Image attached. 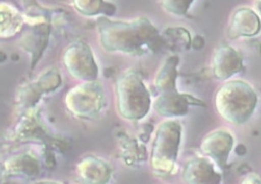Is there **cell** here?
<instances>
[{"instance_id":"obj_1","label":"cell","mask_w":261,"mask_h":184,"mask_svg":"<svg viewBox=\"0 0 261 184\" xmlns=\"http://www.w3.org/2000/svg\"><path fill=\"white\" fill-rule=\"evenodd\" d=\"M100 31L103 44L109 51L138 52L143 47L154 48L163 44V38L147 19L133 22H113L102 20Z\"/></svg>"},{"instance_id":"obj_2","label":"cell","mask_w":261,"mask_h":184,"mask_svg":"<svg viewBox=\"0 0 261 184\" xmlns=\"http://www.w3.org/2000/svg\"><path fill=\"white\" fill-rule=\"evenodd\" d=\"M258 96L249 83L241 80H229L217 90L215 107L219 115L232 125H241L253 116Z\"/></svg>"},{"instance_id":"obj_3","label":"cell","mask_w":261,"mask_h":184,"mask_svg":"<svg viewBox=\"0 0 261 184\" xmlns=\"http://www.w3.org/2000/svg\"><path fill=\"white\" fill-rule=\"evenodd\" d=\"M181 138V126L175 121L163 123L156 133L153 144L152 163L162 175L173 171L178 156Z\"/></svg>"},{"instance_id":"obj_4","label":"cell","mask_w":261,"mask_h":184,"mask_svg":"<svg viewBox=\"0 0 261 184\" xmlns=\"http://www.w3.org/2000/svg\"><path fill=\"white\" fill-rule=\"evenodd\" d=\"M119 96L121 112L128 118H142L149 110V93L135 74H128L121 80Z\"/></svg>"},{"instance_id":"obj_5","label":"cell","mask_w":261,"mask_h":184,"mask_svg":"<svg viewBox=\"0 0 261 184\" xmlns=\"http://www.w3.org/2000/svg\"><path fill=\"white\" fill-rule=\"evenodd\" d=\"M234 146V138L229 131L219 129L210 133L202 140L201 150L212 159L219 167L227 165L229 156Z\"/></svg>"},{"instance_id":"obj_6","label":"cell","mask_w":261,"mask_h":184,"mask_svg":"<svg viewBox=\"0 0 261 184\" xmlns=\"http://www.w3.org/2000/svg\"><path fill=\"white\" fill-rule=\"evenodd\" d=\"M243 57L232 47H220L212 58L213 74L220 80H227L243 70Z\"/></svg>"},{"instance_id":"obj_7","label":"cell","mask_w":261,"mask_h":184,"mask_svg":"<svg viewBox=\"0 0 261 184\" xmlns=\"http://www.w3.org/2000/svg\"><path fill=\"white\" fill-rule=\"evenodd\" d=\"M190 106H205L204 102L194 96L177 91L161 94L155 103L156 111L161 116L167 118L182 117L189 112Z\"/></svg>"},{"instance_id":"obj_8","label":"cell","mask_w":261,"mask_h":184,"mask_svg":"<svg viewBox=\"0 0 261 184\" xmlns=\"http://www.w3.org/2000/svg\"><path fill=\"white\" fill-rule=\"evenodd\" d=\"M182 177L186 184H221L222 177L211 160L196 157L185 165Z\"/></svg>"},{"instance_id":"obj_9","label":"cell","mask_w":261,"mask_h":184,"mask_svg":"<svg viewBox=\"0 0 261 184\" xmlns=\"http://www.w3.org/2000/svg\"><path fill=\"white\" fill-rule=\"evenodd\" d=\"M260 31V17L253 9L241 7L233 13L229 23L231 37H253L257 36Z\"/></svg>"},{"instance_id":"obj_10","label":"cell","mask_w":261,"mask_h":184,"mask_svg":"<svg viewBox=\"0 0 261 184\" xmlns=\"http://www.w3.org/2000/svg\"><path fill=\"white\" fill-rule=\"evenodd\" d=\"M179 58L172 56L165 61L164 65L160 70L158 76L156 77V87L161 92V94L177 91L176 88V78H177V70Z\"/></svg>"},{"instance_id":"obj_11","label":"cell","mask_w":261,"mask_h":184,"mask_svg":"<svg viewBox=\"0 0 261 184\" xmlns=\"http://www.w3.org/2000/svg\"><path fill=\"white\" fill-rule=\"evenodd\" d=\"M195 0H161L166 11L175 15L183 16L188 13Z\"/></svg>"},{"instance_id":"obj_12","label":"cell","mask_w":261,"mask_h":184,"mask_svg":"<svg viewBox=\"0 0 261 184\" xmlns=\"http://www.w3.org/2000/svg\"><path fill=\"white\" fill-rule=\"evenodd\" d=\"M242 184H261V179L256 175H250L244 179Z\"/></svg>"},{"instance_id":"obj_13","label":"cell","mask_w":261,"mask_h":184,"mask_svg":"<svg viewBox=\"0 0 261 184\" xmlns=\"http://www.w3.org/2000/svg\"><path fill=\"white\" fill-rule=\"evenodd\" d=\"M255 7H256V11L261 14V0H256L255 3Z\"/></svg>"},{"instance_id":"obj_14","label":"cell","mask_w":261,"mask_h":184,"mask_svg":"<svg viewBox=\"0 0 261 184\" xmlns=\"http://www.w3.org/2000/svg\"><path fill=\"white\" fill-rule=\"evenodd\" d=\"M46 184H47V183H46Z\"/></svg>"}]
</instances>
